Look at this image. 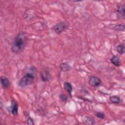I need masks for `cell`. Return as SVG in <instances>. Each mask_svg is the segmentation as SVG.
I'll use <instances>...</instances> for the list:
<instances>
[{
  "mask_svg": "<svg viewBox=\"0 0 125 125\" xmlns=\"http://www.w3.org/2000/svg\"><path fill=\"white\" fill-rule=\"evenodd\" d=\"M19 105L17 102L14 99H12L11 101V105L7 108V110L9 112L13 115H17L18 113Z\"/></svg>",
  "mask_w": 125,
  "mask_h": 125,
  "instance_id": "5",
  "label": "cell"
},
{
  "mask_svg": "<svg viewBox=\"0 0 125 125\" xmlns=\"http://www.w3.org/2000/svg\"><path fill=\"white\" fill-rule=\"evenodd\" d=\"M125 4H121L117 6L115 12L116 13L117 18L118 20L125 19Z\"/></svg>",
  "mask_w": 125,
  "mask_h": 125,
  "instance_id": "4",
  "label": "cell"
},
{
  "mask_svg": "<svg viewBox=\"0 0 125 125\" xmlns=\"http://www.w3.org/2000/svg\"><path fill=\"white\" fill-rule=\"evenodd\" d=\"M109 99L112 103L115 104H119L122 102L121 98L117 96H111L109 97Z\"/></svg>",
  "mask_w": 125,
  "mask_h": 125,
  "instance_id": "14",
  "label": "cell"
},
{
  "mask_svg": "<svg viewBox=\"0 0 125 125\" xmlns=\"http://www.w3.org/2000/svg\"><path fill=\"white\" fill-rule=\"evenodd\" d=\"M83 122L84 124L87 125H93L96 124L94 119L90 116L85 117L83 119Z\"/></svg>",
  "mask_w": 125,
  "mask_h": 125,
  "instance_id": "12",
  "label": "cell"
},
{
  "mask_svg": "<svg viewBox=\"0 0 125 125\" xmlns=\"http://www.w3.org/2000/svg\"><path fill=\"white\" fill-rule=\"evenodd\" d=\"M95 116L97 118H98V119H101V120H103L105 118V114L104 112H101V111L96 112L95 113Z\"/></svg>",
  "mask_w": 125,
  "mask_h": 125,
  "instance_id": "16",
  "label": "cell"
},
{
  "mask_svg": "<svg viewBox=\"0 0 125 125\" xmlns=\"http://www.w3.org/2000/svg\"><path fill=\"white\" fill-rule=\"evenodd\" d=\"M68 28V24L65 21H61L52 27L53 30L57 34H60Z\"/></svg>",
  "mask_w": 125,
  "mask_h": 125,
  "instance_id": "3",
  "label": "cell"
},
{
  "mask_svg": "<svg viewBox=\"0 0 125 125\" xmlns=\"http://www.w3.org/2000/svg\"><path fill=\"white\" fill-rule=\"evenodd\" d=\"M89 84L94 87L99 86L102 83V81L100 78L96 76H91L88 80Z\"/></svg>",
  "mask_w": 125,
  "mask_h": 125,
  "instance_id": "6",
  "label": "cell"
},
{
  "mask_svg": "<svg viewBox=\"0 0 125 125\" xmlns=\"http://www.w3.org/2000/svg\"><path fill=\"white\" fill-rule=\"evenodd\" d=\"M63 88L64 90H65L68 93L69 95L71 97H72V92L73 90V86L72 84L68 82H65L63 83Z\"/></svg>",
  "mask_w": 125,
  "mask_h": 125,
  "instance_id": "10",
  "label": "cell"
},
{
  "mask_svg": "<svg viewBox=\"0 0 125 125\" xmlns=\"http://www.w3.org/2000/svg\"><path fill=\"white\" fill-rule=\"evenodd\" d=\"M59 68L62 72H67L71 69V66L66 62H62L59 65Z\"/></svg>",
  "mask_w": 125,
  "mask_h": 125,
  "instance_id": "11",
  "label": "cell"
},
{
  "mask_svg": "<svg viewBox=\"0 0 125 125\" xmlns=\"http://www.w3.org/2000/svg\"><path fill=\"white\" fill-rule=\"evenodd\" d=\"M30 71L24 74L18 82V85L20 87H25L31 85L35 79V75L37 72L36 68L31 66L29 69Z\"/></svg>",
  "mask_w": 125,
  "mask_h": 125,
  "instance_id": "2",
  "label": "cell"
},
{
  "mask_svg": "<svg viewBox=\"0 0 125 125\" xmlns=\"http://www.w3.org/2000/svg\"><path fill=\"white\" fill-rule=\"evenodd\" d=\"M0 83L3 89H7L10 87V83L9 79L3 76L0 77Z\"/></svg>",
  "mask_w": 125,
  "mask_h": 125,
  "instance_id": "8",
  "label": "cell"
},
{
  "mask_svg": "<svg viewBox=\"0 0 125 125\" xmlns=\"http://www.w3.org/2000/svg\"><path fill=\"white\" fill-rule=\"evenodd\" d=\"M59 98L62 102H66L68 99V98L66 96V95L63 93H62L59 95Z\"/></svg>",
  "mask_w": 125,
  "mask_h": 125,
  "instance_id": "17",
  "label": "cell"
},
{
  "mask_svg": "<svg viewBox=\"0 0 125 125\" xmlns=\"http://www.w3.org/2000/svg\"><path fill=\"white\" fill-rule=\"evenodd\" d=\"M110 61V62L117 67H119L121 65V62L120 61V57L118 55L113 56L111 58Z\"/></svg>",
  "mask_w": 125,
  "mask_h": 125,
  "instance_id": "9",
  "label": "cell"
},
{
  "mask_svg": "<svg viewBox=\"0 0 125 125\" xmlns=\"http://www.w3.org/2000/svg\"><path fill=\"white\" fill-rule=\"evenodd\" d=\"M40 76L42 81L44 83L48 82L51 77V74L47 68L43 69L41 71Z\"/></svg>",
  "mask_w": 125,
  "mask_h": 125,
  "instance_id": "7",
  "label": "cell"
},
{
  "mask_svg": "<svg viewBox=\"0 0 125 125\" xmlns=\"http://www.w3.org/2000/svg\"><path fill=\"white\" fill-rule=\"evenodd\" d=\"M125 24H118L115 25L113 27V29L116 31H124L125 30Z\"/></svg>",
  "mask_w": 125,
  "mask_h": 125,
  "instance_id": "15",
  "label": "cell"
},
{
  "mask_svg": "<svg viewBox=\"0 0 125 125\" xmlns=\"http://www.w3.org/2000/svg\"><path fill=\"white\" fill-rule=\"evenodd\" d=\"M116 51L120 54L123 55L125 52V43L122 42L120 44H118L116 47Z\"/></svg>",
  "mask_w": 125,
  "mask_h": 125,
  "instance_id": "13",
  "label": "cell"
},
{
  "mask_svg": "<svg viewBox=\"0 0 125 125\" xmlns=\"http://www.w3.org/2000/svg\"><path fill=\"white\" fill-rule=\"evenodd\" d=\"M27 40L26 34L23 31L20 32L15 37L11 44V51L16 54L21 53L26 45Z\"/></svg>",
  "mask_w": 125,
  "mask_h": 125,
  "instance_id": "1",
  "label": "cell"
},
{
  "mask_svg": "<svg viewBox=\"0 0 125 125\" xmlns=\"http://www.w3.org/2000/svg\"><path fill=\"white\" fill-rule=\"evenodd\" d=\"M26 124L29 125H34V121L33 120V119L30 117V116H29L26 120Z\"/></svg>",
  "mask_w": 125,
  "mask_h": 125,
  "instance_id": "18",
  "label": "cell"
}]
</instances>
